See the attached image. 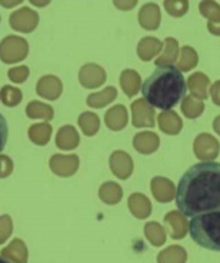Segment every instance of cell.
Instances as JSON below:
<instances>
[{"mask_svg":"<svg viewBox=\"0 0 220 263\" xmlns=\"http://www.w3.org/2000/svg\"><path fill=\"white\" fill-rule=\"evenodd\" d=\"M176 204L187 217L220 212V163L193 164L179 180Z\"/></svg>","mask_w":220,"mask_h":263,"instance_id":"6da1fadb","label":"cell"},{"mask_svg":"<svg viewBox=\"0 0 220 263\" xmlns=\"http://www.w3.org/2000/svg\"><path fill=\"white\" fill-rule=\"evenodd\" d=\"M187 83L183 73L174 66H159L156 67L143 85L142 93L147 103L153 107L162 109V112L170 110L186 98Z\"/></svg>","mask_w":220,"mask_h":263,"instance_id":"7a4b0ae2","label":"cell"},{"mask_svg":"<svg viewBox=\"0 0 220 263\" xmlns=\"http://www.w3.org/2000/svg\"><path fill=\"white\" fill-rule=\"evenodd\" d=\"M189 232L199 246L220 252V212L194 216L189 224Z\"/></svg>","mask_w":220,"mask_h":263,"instance_id":"3957f363","label":"cell"},{"mask_svg":"<svg viewBox=\"0 0 220 263\" xmlns=\"http://www.w3.org/2000/svg\"><path fill=\"white\" fill-rule=\"evenodd\" d=\"M29 54V43L20 36H6L0 42V59L6 65H13L26 59Z\"/></svg>","mask_w":220,"mask_h":263,"instance_id":"277c9868","label":"cell"},{"mask_svg":"<svg viewBox=\"0 0 220 263\" xmlns=\"http://www.w3.org/2000/svg\"><path fill=\"white\" fill-rule=\"evenodd\" d=\"M193 151L196 158L202 162H213L217 158L220 143L217 139L209 133H200L193 142Z\"/></svg>","mask_w":220,"mask_h":263,"instance_id":"5b68a950","label":"cell"},{"mask_svg":"<svg viewBox=\"0 0 220 263\" xmlns=\"http://www.w3.org/2000/svg\"><path fill=\"white\" fill-rule=\"evenodd\" d=\"M39 13L32 10L30 7H22L14 10L9 17L10 27L20 33H32L39 25Z\"/></svg>","mask_w":220,"mask_h":263,"instance_id":"8992f818","label":"cell"},{"mask_svg":"<svg viewBox=\"0 0 220 263\" xmlns=\"http://www.w3.org/2000/svg\"><path fill=\"white\" fill-rule=\"evenodd\" d=\"M79 156L77 155H53L49 160V166L54 175L60 178H70L79 169Z\"/></svg>","mask_w":220,"mask_h":263,"instance_id":"52a82bcc","label":"cell"},{"mask_svg":"<svg viewBox=\"0 0 220 263\" xmlns=\"http://www.w3.org/2000/svg\"><path fill=\"white\" fill-rule=\"evenodd\" d=\"M107 79L106 70L96 63H86L80 67L79 82L86 89H97Z\"/></svg>","mask_w":220,"mask_h":263,"instance_id":"ba28073f","label":"cell"},{"mask_svg":"<svg viewBox=\"0 0 220 263\" xmlns=\"http://www.w3.org/2000/svg\"><path fill=\"white\" fill-rule=\"evenodd\" d=\"M109 164H110V171L116 178L126 180L132 176L133 173V159L132 156L123 151H114L110 155L109 159Z\"/></svg>","mask_w":220,"mask_h":263,"instance_id":"9c48e42d","label":"cell"},{"mask_svg":"<svg viewBox=\"0 0 220 263\" xmlns=\"http://www.w3.org/2000/svg\"><path fill=\"white\" fill-rule=\"evenodd\" d=\"M154 109L145 99H137L132 103V123L134 127H153Z\"/></svg>","mask_w":220,"mask_h":263,"instance_id":"30bf717a","label":"cell"},{"mask_svg":"<svg viewBox=\"0 0 220 263\" xmlns=\"http://www.w3.org/2000/svg\"><path fill=\"white\" fill-rule=\"evenodd\" d=\"M36 92L40 98L47 99V100H56L60 98V95L63 92V83L57 76L46 74V76H42L37 82Z\"/></svg>","mask_w":220,"mask_h":263,"instance_id":"8fae6325","label":"cell"},{"mask_svg":"<svg viewBox=\"0 0 220 263\" xmlns=\"http://www.w3.org/2000/svg\"><path fill=\"white\" fill-rule=\"evenodd\" d=\"M150 189L153 196L156 197V200L167 203V202H172L176 196L174 193V183L170 179L163 178V176H156L152 179L150 182Z\"/></svg>","mask_w":220,"mask_h":263,"instance_id":"7c38bea8","label":"cell"},{"mask_svg":"<svg viewBox=\"0 0 220 263\" xmlns=\"http://www.w3.org/2000/svg\"><path fill=\"white\" fill-rule=\"evenodd\" d=\"M162 22L160 7L156 3H146L140 7L139 23L146 30H156L159 29Z\"/></svg>","mask_w":220,"mask_h":263,"instance_id":"4fadbf2b","label":"cell"},{"mask_svg":"<svg viewBox=\"0 0 220 263\" xmlns=\"http://www.w3.org/2000/svg\"><path fill=\"white\" fill-rule=\"evenodd\" d=\"M160 139L154 132H139L137 135H134L133 138V147L142 155H150L159 149Z\"/></svg>","mask_w":220,"mask_h":263,"instance_id":"5bb4252c","label":"cell"},{"mask_svg":"<svg viewBox=\"0 0 220 263\" xmlns=\"http://www.w3.org/2000/svg\"><path fill=\"white\" fill-rule=\"evenodd\" d=\"M80 143V136L76 127L72 125H66L60 127L56 135V146L60 151H73Z\"/></svg>","mask_w":220,"mask_h":263,"instance_id":"9a60e30c","label":"cell"},{"mask_svg":"<svg viewBox=\"0 0 220 263\" xmlns=\"http://www.w3.org/2000/svg\"><path fill=\"white\" fill-rule=\"evenodd\" d=\"M127 120H129L127 109L123 105H116L110 107L105 115V123L110 130L119 132L125 129L127 125Z\"/></svg>","mask_w":220,"mask_h":263,"instance_id":"2e32d148","label":"cell"},{"mask_svg":"<svg viewBox=\"0 0 220 263\" xmlns=\"http://www.w3.org/2000/svg\"><path fill=\"white\" fill-rule=\"evenodd\" d=\"M159 129L166 135H177L183 127V122L176 112L173 110H165L157 116Z\"/></svg>","mask_w":220,"mask_h":263,"instance_id":"e0dca14e","label":"cell"},{"mask_svg":"<svg viewBox=\"0 0 220 263\" xmlns=\"http://www.w3.org/2000/svg\"><path fill=\"white\" fill-rule=\"evenodd\" d=\"M180 54L179 42L173 37H167L163 45V52L160 53L159 58L154 60L156 66H172L177 62Z\"/></svg>","mask_w":220,"mask_h":263,"instance_id":"ac0fdd59","label":"cell"},{"mask_svg":"<svg viewBox=\"0 0 220 263\" xmlns=\"http://www.w3.org/2000/svg\"><path fill=\"white\" fill-rule=\"evenodd\" d=\"M209 82L210 80L205 73L196 72L189 76L187 87H189V90L194 98L203 100V99H207V96H209Z\"/></svg>","mask_w":220,"mask_h":263,"instance_id":"d6986e66","label":"cell"},{"mask_svg":"<svg viewBox=\"0 0 220 263\" xmlns=\"http://www.w3.org/2000/svg\"><path fill=\"white\" fill-rule=\"evenodd\" d=\"M162 46H163V43L157 37L147 36V37L140 39L139 45H137V54L143 62H149L159 54Z\"/></svg>","mask_w":220,"mask_h":263,"instance_id":"ffe728a7","label":"cell"},{"mask_svg":"<svg viewBox=\"0 0 220 263\" xmlns=\"http://www.w3.org/2000/svg\"><path fill=\"white\" fill-rule=\"evenodd\" d=\"M129 209L137 219H146L152 213V203L143 193H133L129 197Z\"/></svg>","mask_w":220,"mask_h":263,"instance_id":"44dd1931","label":"cell"},{"mask_svg":"<svg viewBox=\"0 0 220 263\" xmlns=\"http://www.w3.org/2000/svg\"><path fill=\"white\" fill-rule=\"evenodd\" d=\"M140 74L133 69H126L120 74V86L127 98H133L140 90Z\"/></svg>","mask_w":220,"mask_h":263,"instance_id":"7402d4cb","label":"cell"},{"mask_svg":"<svg viewBox=\"0 0 220 263\" xmlns=\"http://www.w3.org/2000/svg\"><path fill=\"white\" fill-rule=\"evenodd\" d=\"M52 133H53V127L50 126V123L43 122V123H36L29 127V139L33 142L34 145L37 146H45L49 143V140L52 138Z\"/></svg>","mask_w":220,"mask_h":263,"instance_id":"603a6c76","label":"cell"},{"mask_svg":"<svg viewBox=\"0 0 220 263\" xmlns=\"http://www.w3.org/2000/svg\"><path fill=\"white\" fill-rule=\"evenodd\" d=\"M116 98H117V90H116V87L109 86V87L100 90V92L89 95L86 99V103L87 106L94 107V109H102V107H105V106L109 105V103H112Z\"/></svg>","mask_w":220,"mask_h":263,"instance_id":"cb8c5ba5","label":"cell"},{"mask_svg":"<svg viewBox=\"0 0 220 263\" xmlns=\"http://www.w3.org/2000/svg\"><path fill=\"white\" fill-rule=\"evenodd\" d=\"M2 256L10 259L14 263H26L27 256H29L26 245L23 243V240H20V239H14L12 243L2 250Z\"/></svg>","mask_w":220,"mask_h":263,"instance_id":"d4e9b609","label":"cell"},{"mask_svg":"<svg viewBox=\"0 0 220 263\" xmlns=\"http://www.w3.org/2000/svg\"><path fill=\"white\" fill-rule=\"evenodd\" d=\"M123 196V189L120 187V184L116 182H105L100 186L99 197L102 202L107 204L119 203Z\"/></svg>","mask_w":220,"mask_h":263,"instance_id":"484cf974","label":"cell"},{"mask_svg":"<svg viewBox=\"0 0 220 263\" xmlns=\"http://www.w3.org/2000/svg\"><path fill=\"white\" fill-rule=\"evenodd\" d=\"M176 63L180 72H189L199 63V54L192 46H183L180 49L179 59Z\"/></svg>","mask_w":220,"mask_h":263,"instance_id":"4316f807","label":"cell"},{"mask_svg":"<svg viewBox=\"0 0 220 263\" xmlns=\"http://www.w3.org/2000/svg\"><path fill=\"white\" fill-rule=\"evenodd\" d=\"M26 115L30 119H43V120L49 122L53 119L54 110L50 105L37 102V100H32L26 107Z\"/></svg>","mask_w":220,"mask_h":263,"instance_id":"83f0119b","label":"cell"},{"mask_svg":"<svg viewBox=\"0 0 220 263\" xmlns=\"http://www.w3.org/2000/svg\"><path fill=\"white\" fill-rule=\"evenodd\" d=\"M165 220L172 228V236L174 239H182L186 235V219L182 215V212H169L165 217Z\"/></svg>","mask_w":220,"mask_h":263,"instance_id":"f1b7e54d","label":"cell"},{"mask_svg":"<svg viewBox=\"0 0 220 263\" xmlns=\"http://www.w3.org/2000/svg\"><path fill=\"white\" fill-rule=\"evenodd\" d=\"M79 126L82 132L86 135V136H94L100 127V119L99 116L93 112H83L77 119Z\"/></svg>","mask_w":220,"mask_h":263,"instance_id":"f546056e","label":"cell"},{"mask_svg":"<svg viewBox=\"0 0 220 263\" xmlns=\"http://www.w3.org/2000/svg\"><path fill=\"white\" fill-rule=\"evenodd\" d=\"M182 112L187 119L199 118L202 113L205 112V103L200 99L194 98L193 95H189L183 99L182 103Z\"/></svg>","mask_w":220,"mask_h":263,"instance_id":"4dcf8cb0","label":"cell"},{"mask_svg":"<svg viewBox=\"0 0 220 263\" xmlns=\"http://www.w3.org/2000/svg\"><path fill=\"white\" fill-rule=\"evenodd\" d=\"M199 10L203 17L207 19V26L220 25V5L216 2H202Z\"/></svg>","mask_w":220,"mask_h":263,"instance_id":"1f68e13d","label":"cell"},{"mask_svg":"<svg viewBox=\"0 0 220 263\" xmlns=\"http://www.w3.org/2000/svg\"><path fill=\"white\" fill-rule=\"evenodd\" d=\"M187 259L186 252L180 246H170L166 250L160 252L157 256L159 263H185Z\"/></svg>","mask_w":220,"mask_h":263,"instance_id":"d6a6232c","label":"cell"},{"mask_svg":"<svg viewBox=\"0 0 220 263\" xmlns=\"http://www.w3.org/2000/svg\"><path fill=\"white\" fill-rule=\"evenodd\" d=\"M0 99L3 102V105L7 106V107H14L17 106L22 102L23 99V95H22V90L14 87V86L6 85L2 87L0 90Z\"/></svg>","mask_w":220,"mask_h":263,"instance_id":"836d02e7","label":"cell"},{"mask_svg":"<svg viewBox=\"0 0 220 263\" xmlns=\"http://www.w3.org/2000/svg\"><path fill=\"white\" fill-rule=\"evenodd\" d=\"M145 232H146V237L150 240V243L154 245V246H162V245L165 243V240H166L165 229L159 223H156V222L147 223L146 228H145Z\"/></svg>","mask_w":220,"mask_h":263,"instance_id":"e575fe53","label":"cell"},{"mask_svg":"<svg viewBox=\"0 0 220 263\" xmlns=\"http://www.w3.org/2000/svg\"><path fill=\"white\" fill-rule=\"evenodd\" d=\"M165 9L170 16L182 17L189 10V2H185V0H179V2L167 0V2H165Z\"/></svg>","mask_w":220,"mask_h":263,"instance_id":"d590c367","label":"cell"},{"mask_svg":"<svg viewBox=\"0 0 220 263\" xmlns=\"http://www.w3.org/2000/svg\"><path fill=\"white\" fill-rule=\"evenodd\" d=\"M29 74H30V70H29L27 66H16V67L9 69V72H7V76H9L10 82H14V83L26 82Z\"/></svg>","mask_w":220,"mask_h":263,"instance_id":"8d00e7d4","label":"cell"},{"mask_svg":"<svg viewBox=\"0 0 220 263\" xmlns=\"http://www.w3.org/2000/svg\"><path fill=\"white\" fill-rule=\"evenodd\" d=\"M13 230V222L9 215H3L0 216V245L6 242L7 239L12 235Z\"/></svg>","mask_w":220,"mask_h":263,"instance_id":"74e56055","label":"cell"},{"mask_svg":"<svg viewBox=\"0 0 220 263\" xmlns=\"http://www.w3.org/2000/svg\"><path fill=\"white\" fill-rule=\"evenodd\" d=\"M13 172V162L6 155H0V179L9 178Z\"/></svg>","mask_w":220,"mask_h":263,"instance_id":"f35d334b","label":"cell"},{"mask_svg":"<svg viewBox=\"0 0 220 263\" xmlns=\"http://www.w3.org/2000/svg\"><path fill=\"white\" fill-rule=\"evenodd\" d=\"M7 136H9V127H7V120L5 116L0 113V152L5 149L7 143Z\"/></svg>","mask_w":220,"mask_h":263,"instance_id":"ab89813d","label":"cell"},{"mask_svg":"<svg viewBox=\"0 0 220 263\" xmlns=\"http://www.w3.org/2000/svg\"><path fill=\"white\" fill-rule=\"evenodd\" d=\"M210 98L213 100V103L216 106H220V80L214 82L212 87H210Z\"/></svg>","mask_w":220,"mask_h":263,"instance_id":"60d3db41","label":"cell"},{"mask_svg":"<svg viewBox=\"0 0 220 263\" xmlns=\"http://www.w3.org/2000/svg\"><path fill=\"white\" fill-rule=\"evenodd\" d=\"M113 5L120 10H129V9H133L136 6V0H130V2H113Z\"/></svg>","mask_w":220,"mask_h":263,"instance_id":"b9f144b4","label":"cell"},{"mask_svg":"<svg viewBox=\"0 0 220 263\" xmlns=\"http://www.w3.org/2000/svg\"><path fill=\"white\" fill-rule=\"evenodd\" d=\"M20 3H22V0H0V5L3 7H6V9L19 6Z\"/></svg>","mask_w":220,"mask_h":263,"instance_id":"7bdbcfd3","label":"cell"},{"mask_svg":"<svg viewBox=\"0 0 220 263\" xmlns=\"http://www.w3.org/2000/svg\"><path fill=\"white\" fill-rule=\"evenodd\" d=\"M213 130L216 132L217 135H220V116H217V118L213 120Z\"/></svg>","mask_w":220,"mask_h":263,"instance_id":"ee69618b","label":"cell"},{"mask_svg":"<svg viewBox=\"0 0 220 263\" xmlns=\"http://www.w3.org/2000/svg\"><path fill=\"white\" fill-rule=\"evenodd\" d=\"M30 3H32V5H33V6H39V7H42V6H46V5H49V3H50V2H46V0H45V2H37V0H32V2H30Z\"/></svg>","mask_w":220,"mask_h":263,"instance_id":"f6af8a7d","label":"cell"},{"mask_svg":"<svg viewBox=\"0 0 220 263\" xmlns=\"http://www.w3.org/2000/svg\"><path fill=\"white\" fill-rule=\"evenodd\" d=\"M0 263H10L9 260H6V257L0 256Z\"/></svg>","mask_w":220,"mask_h":263,"instance_id":"bcb514c9","label":"cell"},{"mask_svg":"<svg viewBox=\"0 0 220 263\" xmlns=\"http://www.w3.org/2000/svg\"><path fill=\"white\" fill-rule=\"evenodd\" d=\"M0 20H2V19H0Z\"/></svg>","mask_w":220,"mask_h":263,"instance_id":"7dc6e473","label":"cell"}]
</instances>
